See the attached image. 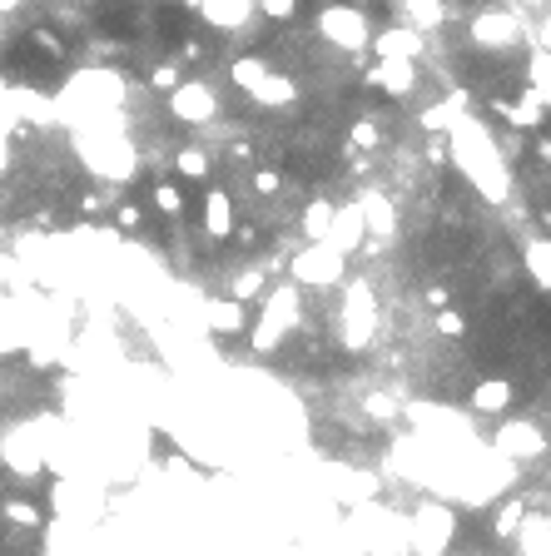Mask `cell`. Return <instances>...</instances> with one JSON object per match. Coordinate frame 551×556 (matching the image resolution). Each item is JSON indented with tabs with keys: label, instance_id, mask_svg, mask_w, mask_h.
Listing matches in <instances>:
<instances>
[{
	"label": "cell",
	"instance_id": "cell-1",
	"mask_svg": "<svg viewBox=\"0 0 551 556\" xmlns=\"http://www.w3.org/2000/svg\"><path fill=\"white\" fill-rule=\"evenodd\" d=\"M323 26L328 30H338V45H363V20L353 11H338V5H328V15H323Z\"/></svg>",
	"mask_w": 551,
	"mask_h": 556
},
{
	"label": "cell",
	"instance_id": "cell-2",
	"mask_svg": "<svg viewBox=\"0 0 551 556\" xmlns=\"http://www.w3.org/2000/svg\"><path fill=\"white\" fill-rule=\"evenodd\" d=\"M472 403L482 407V413H501V407L512 403V392H507V382H482V388L472 392Z\"/></svg>",
	"mask_w": 551,
	"mask_h": 556
},
{
	"label": "cell",
	"instance_id": "cell-3",
	"mask_svg": "<svg viewBox=\"0 0 551 556\" xmlns=\"http://www.w3.org/2000/svg\"><path fill=\"white\" fill-rule=\"evenodd\" d=\"M204 224H209L213 234H229V199L224 194H209V204H204Z\"/></svg>",
	"mask_w": 551,
	"mask_h": 556
},
{
	"label": "cell",
	"instance_id": "cell-4",
	"mask_svg": "<svg viewBox=\"0 0 551 556\" xmlns=\"http://www.w3.org/2000/svg\"><path fill=\"white\" fill-rule=\"evenodd\" d=\"M179 174L204 179V174H209V154H204V150H184V154H179Z\"/></svg>",
	"mask_w": 551,
	"mask_h": 556
},
{
	"label": "cell",
	"instance_id": "cell-5",
	"mask_svg": "<svg viewBox=\"0 0 551 556\" xmlns=\"http://www.w3.org/2000/svg\"><path fill=\"white\" fill-rule=\"evenodd\" d=\"M238 323H244V308H238V304H219V308H213V328H219V333H234Z\"/></svg>",
	"mask_w": 551,
	"mask_h": 556
},
{
	"label": "cell",
	"instance_id": "cell-6",
	"mask_svg": "<svg viewBox=\"0 0 551 556\" xmlns=\"http://www.w3.org/2000/svg\"><path fill=\"white\" fill-rule=\"evenodd\" d=\"M154 204H159L164 214H179V209H184V194H179V184H159V189H154Z\"/></svg>",
	"mask_w": 551,
	"mask_h": 556
},
{
	"label": "cell",
	"instance_id": "cell-7",
	"mask_svg": "<svg viewBox=\"0 0 551 556\" xmlns=\"http://www.w3.org/2000/svg\"><path fill=\"white\" fill-rule=\"evenodd\" d=\"M507 447H512V452H537L541 437L532 428H512V432H507Z\"/></svg>",
	"mask_w": 551,
	"mask_h": 556
},
{
	"label": "cell",
	"instance_id": "cell-8",
	"mask_svg": "<svg viewBox=\"0 0 551 556\" xmlns=\"http://www.w3.org/2000/svg\"><path fill=\"white\" fill-rule=\"evenodd\" d=\"M263 11L274 15V20H289V15L299 11V0H263Z\"/></svg>",
	"mask_w": 551,
	"mask_h": 556
},
{
	"label": "cell",
	"instance_id": "cell-9",
	"mask_svg": "<svg viewBox=\"0 0 551 556\" xmlns=\"http://www.w3.org/2000/svg\"><path fill=\"white\" fill-rule=\"evenodd\" d=\"M179 85V70L175 65H159V70H154V89H175Z\"/></svg>",
	"mask_w": 551,
	"mask_h": 556
},
{
	"label": "cell",
	"instance_id": "cell-10",
	"mask_svg": "<svg viewBox=\"0 0 551 556\" xmlns=\"http://www.w3.org/2000/svg\"><path fill=\"white\" fill-rule=\"evenodd\" d=\"M438 333H452V338H457V333H462V318L442 308V313H438Z\"/></svg>",
	"mask_w": 551,
	"mask_h": 556
},
{
	"label": "cell",
	"instance_id": "cell-11",
	"mask_svg": "<svg viewBox=\"0 0 551 556\" xmlns=\"http://www.w3.org/2000/svg\"><path fill=\"white\" fill-rule=\"evenodd\" d=\"M120 224H125V228H139V209H135V204H125V209H120Z\"/></svg>",
	"mask_w": 551,
	"mask_h": 556
},
{
	"label": "cell",
	"instance_id": "cell-12",
	"mask_svg": "<svg viewBox=\"0 0 551 556\" xmlns=\"http://www.w3.org/2000/svg\"><path fill=\"white\" fill-rule=\"evenodd\" d=\"M323 5H333V0H323Z\"/></svg>",
	"mask_w": 551,
	"mask_h": 556
}]
</instances>
